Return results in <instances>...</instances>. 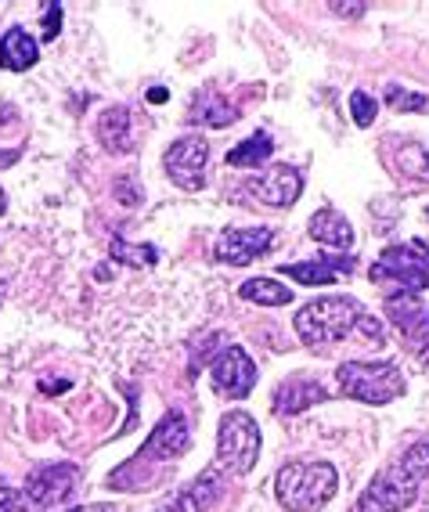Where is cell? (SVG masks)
I'll list each match as a JSON object with an SVG mask.
<instances>
[{"mask_svg": "<svg viewBox=\"0 0 429 512\" xmlns=\"http://www.w3.org/2000/svg\"><path fill=\"white\" fill-rule=\"evenodd\" d=\"M76 476H80V469L69 466V462L37 469V473L26 480V498L37 505V509H55V505H62L65 498L73 494Z\"/></svg>", "mask_w": 429, "mask_h": 512, "instance_id": "cell-12", "label": "cell"}, {"mask_svg": "<svg viewBox=\"0 0 429 512\" xmlns=\"http://www.w3.org/2000/svg\"><path fill=\"white\" fill-rule=\"evenodd\" d=\"M253 192H256V199L267 202V206H293L303 192V177L293 166H271V170L253 184Z\"/></svg>", "mask_w": 429, "mask_h": 512, "instance_id": "cell-13", "label": "cell"}, {"mask_svg": "<svg viewBox=\"0 0 429 512\" xmlns=\"http://www.w3.org/2000/svg\"><path fill=\"white\" fill-rule=\"evenodd\" d=\"M40 58V47L37 40L29 37L22 26H11L4 37H0V69H8V73H26L33 69Z\"/></svg>", "mask_w": 429, "mask_h": 512, "instance_id": "cell-14", "label": "cell"}, {"mask_svg": "<svg viewBox=\"0 0 429 512\" xmlns=\"http://www.w3.org/2000/svg\"><path fill=\"white\" fill-rule=\"evenodd\" d=\"M386 314L401 332V343L411 350L415 357L426 361L429 357V307L415 296H393L386 303Z\"/></svg>", "mask_w": 429, "mask_h": 512, "instance_id": "cell-8", "label": "cell"}, {"mask_svg": "<svg viewBox=\"0 0 429 512\" xmlns=\"http://www.w3.org/2000/svg\"><path fill=\"white\" fill-rule=\"evenodd\" d=\"M372 282L397 296H415L429 289V246L411 238L408 246H390L372 267Z\"/></svg>", "mask_w": 429, "mask_h": 512, "instance_id": "cell-3", "label": "cell"}, {"mask_svg": "<svg viewBox=\"0 0 429 512\" xmlns=\"http://www.w3.org/2000/svg\"><path fill=\"white\" fill-rule=\"evenodd\" d=\"M0 300H4V282H0Z\"/></svg>", "mask_w": 429, "mask_h": 512, "instance_id": "cell-35", "label": "cell"}, {"mask_svg": "<svg viewBox=\"0 0 429 512\" xmlns=\"http://www.w3.org/2000/svg\"><path fill=\"white\" fill-rule=\"evenodd\" d=\"M4 206H8V195H4V188H0V213H4Z\"/></svg>", "mask_w": 429, "mask_h": 512, "instance_id": "cell-34", "label": "cell"}, {"mask_svg": "<svg viewBox=\"0 0 429 512\" xmlns=\"http://www.w3.org/2000/svg\"><path fill=\"white\" fill-rule=\"evenodd\" d=\"M217 498H220V480L210 473V476H199L195 484L184 487L163 512H206Z\"/></svg>", "mask_w": 429, "mask_h": 512, "instance_id": "cell-19", "label": "cell"}, {"mask_svg": "<svg viewBox=\"0 0 429 512\" xmlns=\"http://www.w3.org/2000/svg\"><path fill=\"white\" fill-rule=\"evenodd\" d=\"M311 238H318L321 246L350 249L354 246V228H350V220L339 217L336 210H321L311 217Z\"/></svg>", "mask_w": 429, "mask_h": 512, "instance_id": "cell-18", "label": "cell"}, {"mask_svg": "<svg viewBox=\"0 0 429 512\" xmlns=\"http://www.w3.org/2000/svg\"><path fill=\"white\" fill-rule=\"evenodd\" d=\"M238 293H242V300L260 303V307H285V303H293V289H285V285L274 282V278H253V282H246Z\"/></svg>", "mask_w": 429, "mask_h": 512, "instance_id": "cell-21", "label": "cell"}, {"mask_svg": "<svg viewBox=\"0 0 429 512\" xmlns=\"http://www.w3.org/2000/svg\"><path fill=\"white\" fill-rule=\"evenodd\" d=\"M58 29H62V8L58 4H47V15H44V40H55Z\"/></svg>", "mask_w": 429, "mask_h": 512, "instance_id": "cell-29", "label": "cell"}, {"mask_svg": "<svg viewBox=\"0 0 429 512\" xmlns=\"http://www.w3.org/2000/svg\"><path fill=\"white\" fill-rule=\"evenodd\" d=\"M260 458V426L249 412H228L217 433V469L228 476H246Z\"/></svg>", "mask_w": 429, "mask_h": 512, "instance_id": "cell-5", "label": "cell"}, {"mask_svg": "<svg viewBox=\"0 0 429 512\" xmlns=\"http://www.w3.org/2000/svg\"><path fill=\"white\" fill-rule=\"evenodd\" d=\"M19 156H22L19 148H0V166H15L19 163Z\"/></svg>", "mask_w": 429, "mask_h": 512, "instance_id": "cell-32", "label": "cell"}, {"mask_svg": "<svg viewBox=\"0 0 429 512\" xmlns=\"http://www.w3.org/2000/svg\"><path fill=\"white\" fill-rule=\"evenodd\" d=\"M0 512H37V505L29 502L26 491H11L0 484Z\"/></svg>", "mask_w": 429, "mask_h": 512, "instance_id": "cell-27", "label": "cell"}, {"mask_svg": "<svg viewBox=\"0 0 429 512\" xmlns=\"http://www.w3.org/2000/svg\"><path fill=\"white\" fill-rule=\"evenodd\" d=\"M393 109H408V112H429V98L426 94H411V91H401V87H390L386 91Z\"/></svg>", "mask_w": 429, "mask_h": 512, "instance_id": "cell-25", "label": "cell"}, {"mask_svg": "<svg viewBox=\"0 0 429 512\" xmlns=\"http://www.w3.org/2000/svg\"><path fill=\"white\" fill-rule=\"evenodd\" d=\"M339 476L329 462H289L278 473V505L285 512H318L336 498Z\"/></svg>", "mask_w": 429, "mask_h": 512, "instance_id": "cell-1", "label": "cell"}, {"mask_svg": "<svg viewBox=\"0 0 429 512\" xmlns=\"http://www.w3.org/2000/svg\"><path fill=\"white\" fill-rule=\"evenodd\" d=\"M98 141L112 156H127L134 148V130H130V109L112 105L98 116Z\"/></svg>", "mask_w": 429, "mask_h": 512, "instance_id": "cell-15", "label": "cell"}, {"mask_svg": "<svg viewBox=\"0 0 429 512\" xmlns=\"http://www.w3.org/2000/svg\"><path fill=\"white\" fill-rule=\"evenodd\" d=\"M271 152H274V141L267 134H253V138H246L242 145L231 148L228 166H260L271 159Z\"/></svg>", "mask_w": 429, "mask_h": 512, "instance_id": "cell-22", "label": "cell"}, {"mask_svg": "<svg viewBox=\"0 0 429 512\" xmlns=\"http://www.w3.org/2000/svg\"><path fill=\"white\" fill-rule=\"evenodd\" d=\"M314 401H325V390L311 379H289V383L278 386V394H274V412L282 415H296L303 408H311Z\"/></svg>", "mask_w": 429, "mask_h": 512, "instance_id": "cell-17", "label": "cell"}, {"mask_svg": "<svg viewBox=\"0 0 429 512\" xmlns=\"http://www.w3.org/2000/svg\"><path fill=\"white\" fill-rule=\"evenodd\" d=\"M188 444H192L188 419H184L181 412H170V415H163V422H159L156 430H152V437L145 440L141 455L130 458V466H141V462H174V458H181L184 451H188Z\"/></svg>", "mask_w": 429, "mask_h": 512, "instance_id": "cell-9", "label": "cell"}, {"mask_svg": "<svg viewBox=\"0 0 429 512\" xmlns=\"http://www.w3.org/2000/svg\"><path fill=\"white\" fill-rule=\"evenodd\" d=\"M112 260L127 267H152L156 264V249L152 246H134V242H123V238H112Z\"/></svg>", "mask_w": 429, "mask_h": 512, "instance_id": "cell-23", "label": "cell"}, {"mask_svg": "<svg viewBox=\"0 0 429 512\" xmlns=\"http://www.w3.org/2000/svg\"><path fill=\"white\" fill-rule=\"evenodd\" d=\"M238 119V109L231 101L217 98V94H199L192 105V123H202V127L220 130V127H231Z\"/></svg>", "mask_w": 429, "mask_h": 512, "instance_id": "cell-20", "label": "cell"}, {"mask_svg": "<svg viewBox=\"0 0 429 512\" xmlns=\"http://www.w3.org/2000/svg\"><path fill=\"white\" fill-rule=\"evenodd\" d=\"M354 271V260L350 256H336V260H307V264H285L278 275H289L293 282L300 285H329L336 282V278L350 275Z\"/></svg>", "mask_w": 429, "mask_h": 512, "instance_id": "cell-16", "label": "cell"}, {"mask_svg": "<svg viewBox=\"0 0 429 512\" xmlns=\"http://www.w3.org/2000/svg\"><path fill=\"white\" fill-rule=\"evenodd\" d=\"M206 159H210V145H206V138L192 134V138H181L166 148L163 166H166V174L174 177L177 188L199 192L202 177H206Z\"/></svg>", "mask_w": 429, "mask_h": 512, "instance_id": "cell-7", "label": "cell"}, {"mask_svg": "<svg viewBox=\"0 0 429 512\" xmlns=\"http://www.w3.org/2000/svg\"><path fill=\"white\" fill-rule=\"evenodd\" d=\"M350 112H354L357 127H372V123H375V101H372V94H365V91L350 94Z\"/></svg>", "mask_w": 429, "mask_h": 512, "instance_id": "cell-26", "label": "cell"}, {"mask_svg": "<svg viewBox=\"0 0 429 512\" xmlns=\"http://www.w3.org/2000/svg\"><path fill=\"white\" fill-rule=\"evenodd\" d=\"M116 199L127 202V206H137V202H141V195L134 192V177H130V174H123L116 181Z\"/></svg>", "mask_w": 429, "mask_h": 512, "instance_id": "cell-28", "label": "cell"}, {"mask_svg": "<svg viewBox=\"0 0 429 512\" xmlns=\"http://www.w3.org/2000/svg\"><path fill=\"white\" fill-rule=\"evenodd\" d=\"M65 512H116L109 505H76V509H65Z\"/></svg>", "mask_w": 429, "mask_h": 512, "instance_id": "cell-33", "label": "cell"}, {"mask_svg": "<svg viewBox=\"0 0 429 512\" xmlns=\"http://www.w3.org/2000/svg\"><path fill=\"white\" fill-rule=\"evenodd\" d=\"M0 127L19 130V109H15L11 101H0Z\"/></svg>", "mask_w": 429, "mask_h": 512, "instance_id": "cell-30", "label": "cell"}, {"mask_svg": "<svg viewBox=\"0 0 429 512\" xmlns=\"http://www.w3.org/2000/svg\"><path fill=\"white\" fill-rule=\"evenodd\" d=\"M361 321V303L354 296H325L296 311V332L307 347H329L336 339H343L350 329Z\"/></svg>", "mask_w": 429, "mask_h": 512, "instance_id": "cell-2", "label": "cell"}, {"mask_svg": "<svg viewBox=\"0 0 429 512\" xmlns=\"http://www.w3.org/2000/svg\"><path fill=\"white\" fill-rule=\"evenodd\" d=\"M426 484L415 469H408L404 462H397L393 469H386L383 476H375L372 487L361 494L354 512H404L408 505H415L419 487Z\"/></svg>", "mask_w": 429, "mask_h": 512, "instance_id": "cell-6", "label": "cell"}, {"mask_svg": "<svg viewBox=\"0 0 429 512\" xmlns=\"http://www.w3.org/2000/svg\"><path fill=\"white\" fill-rule=\"evenodd\" d=\"M401 170L419 181H429V152L422 145H404L401 148Z\"/></svg>", "mask_w": 429, "mask_h": 512, "instance_id": "cell-24", "label": "cell"}, {"mask_svg": "<svg viewBox=\"0 0 429 512\" xmlns=\"http://www.w3.org/2000/svg\"><path fill=\"white\" fill-rule=\"evenodd\" d=\"M332 11H339V15H365L368 4H332Z\"/></svg>", "mask_w": 429, "mask_h": 512, "instance_id": "cell-31", "label": "cell"}, {"mask_svg": "<svg viewBox=\"0 0 429 512\" xmlns=\"http://www.w3.org/2000/svg\"><path fill=\"white\" fill-rule=\"evenodd\" d=\"M274 235L267 228H235V231H224L217 238V246H213V256H217L220 264H231V267H246L253 260L271 249Z\"/></svg>", "mask_w": 429, "mask_h": 512, "instance_id": "cell-11", "label": "cell"}, {"mask_svg": "<svg viewBox=\"0 0 429 512\" xmlns=\"http://www.w3.org/2000/svg\"><path fill=\"white\" fill-rule=\"evenodd\" d=\"M213 386L220 394L235 397H249V390L256 386V365L249 361V354L242 347H224L213 357Z\"/></svg>", "mask_w": 429, "mask_h": 512, "instance_id": "cell-10", "label": "cell"}, {"mask_svg": "<svg viewBox=\"0 0 429 512\" xmlns=\"http://www.w3.org/2000/svg\"><path fill=\"white\" fill-rule=\"evenodd\" d=\"M336 379L343 394L365 404H386L404 394V375L393 361H343Z\"/></svg>", "mask_w": 429, "mask_h": 512, "instance_id": "cell-4", "label": "cell"}]
</instances>
